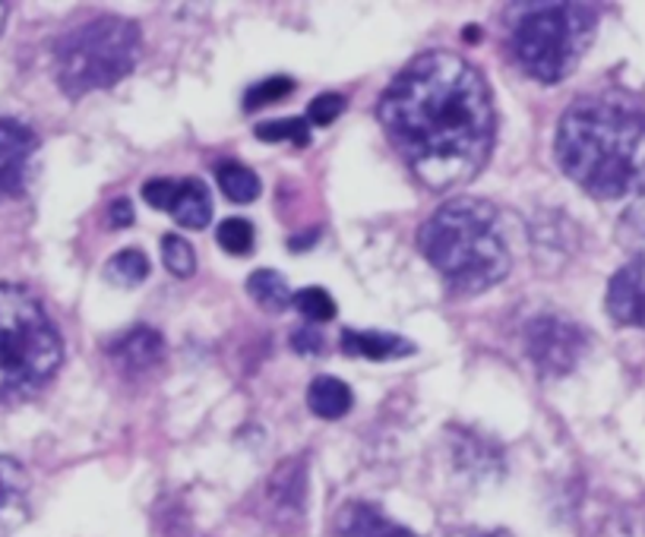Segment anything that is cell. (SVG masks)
Listing matches in <instances>:
<instances>
[{
	"label": "cell",
	"mask_w": 645,
	"mask_h": 537,
	"mask_svg": "<svg viewBox=\"0 0 645 537\" xmlns=\"http://www.w3.org/2000/svg\"><path fill=\"white\" fill-rule=\"evenodd\" d=\"M377 117L392 149L433 193L469 184L485 168L497 134L488 82L452 51H428L402 67Z\"/></svg>",
	"instance_id": "6da1fadb"
},
{
	"label": "cell",
	"mask_w": 645,
	"mask_h": 537,
	"mask_svg": "<svg viewBox=\"0 0 645 537\" xmlns=\"http://www.w3.org/2000/svg\"><path fill=\"white\" fill-rule=\"evenodd\" d=\"M557 165L595 199L645 193V105L624 92H592L569 105L557 139Z\"/></svg>",
	"instance_id": "7a4b0ae2"
},
{
	"label": "cell",
	"mask_w": 645,
	"mask_h": 537,
	"mask_svg": "<svg viewBox=\"0 0 645 537\" xmlns=\"http://www.w3.org/2000/svg\"><path fill=\"white\" fill-rule=\"evenodd\" d=\"M418 247L437 275L462 294L500 285L512 268L504 215L475 196H452L418 228Z\"/></svg>",
	"instance_id": "3957f363"
},
{
	"label": "cell",
	"mask_w": 645,
	"mask_h": 537,
	"mask_svg": "<svg viewBox=\"0 0 645 537\" xmlns=\"http://www.w3.org/2000/svg\"><path fill=\"white\" fill-rule=\"evenodd\" d=\"M598 32V10L588 3H512L507 45L516 64L538 82L567 79L586 58Z\"/></svg>",
	"instance_id": "277c9868"
},
{
	"label": "cell",
	"mask_w": 645,
	"mask_h": 537,
	"mask_svg": "<svg viewBox=\"0 0 645 537\" xmlns=\"http://www.w3.org/2000/svg\"><path fill=\"white\" fill-rule=\"evenodd\" d=\"M63 361V342L32 291L0 285V404L39 396Z\"/></svg>",
	"instance_id": "5b68a950"
},
{
	"label": "cell",
	"mask_w": 645,
	"mask_h": 537,
	"mask_svg": "<svg viewBox=\"0 0 645 537\" xmlns=\"http://www.w3.org/2000/svg\"><path fill=\"white\" fill-rule=\"evenodd\" d=\"M137 22L124 17H96L58 41L55 64L60 89L70 98L111 89L137 67Z\"/></svg>",
	"instance_id": "8992f818"
},
{
	"label": "cell",
	"mask_w": 645,
	"mask_h": 537,
	"mask_svg": "<svg viewBox=\"0 0 645 537\" xmlns=\"http://www.w3.org/2000/svg\"><path fill=\"white\" fill-rule=\"evenodd\" d=\"M588 339L564 313H538L526 326V354L541 377H567L586 358Z\"/></svg>",
	"instance_id": "52a82bcc"
},
{
	"label": "cell",
	"mask_w": 645,
	"mask_h": 537,
	"mask_svg": "<svg viewBox=\"0 0 645 537\" xmlns=\"http://www.w3.org/2000/svg\"><path fill=\"white\" fill-rule=\"evenodd\" d=\"M36 153L39 136L17 117L0 115V199H13L26 191Z\"/></svg>",
	"instance_id": "ba28073f"
},
{
	"label": "cell",
	"mask_w": 645,
	"mask_h": 537,
	"mask_svg": "<svg viewBox=\"0 0 645 537\" xmlns=\"http://www.w3.org/2000/svg\"><path fill=\"white\" fill-rule=\"evenodd\" d=\"M605 307L617 326L645 329V263L629 260L624 268L610 275Z\"/></svg>",
	"instance_id": "9c48e42d"
},
{
	"label": "cell",
	"mask_w": 645,
	"mask_h": 537,
	"mask_svg": "<svg viewBox=\"0 0 645 537\" xmlns=\"http://www.w3.org/2000/svg\"><path fill=\"white\" fill-rule=\"evenodd\" d=\"M333 531L335 537H418L371 502H345L335 516Z\"/></svg>",
	"instance_id": "30bf717a"
},
{
	"label": "cell",
	"mask_w": 645,
	"mask_h": 537,
	"mask_svg": "<svg viewBox=\"0 0 645 537\" xmlns=\"http://www.w3.org/2000/svg\"><path fill=\"white\" fill-rule=\"evenodd\" d=\"M111 361L120 370H130V373H143V370H153V367L165 358V342L156 329L149 326H134L120 335L115 345L108 348Z\"/></svg>",
	"instance_id": "8fae6325"
},
{
	"label": "cell",
	"mask_w": 645,
	"mask_h": 537,
	"mask_svg": "<svg viewBox=\"0 0 645 537\" xmlns=\"http://www.w3.org/2000/svg\"><path fill=\"white\" fill-rule=\"evenodd\" d=\"M342 351L354 354V358H368V361H395V358H409L414 354V345L402 335L392 332H361V329H345L342 332Z\"/></svg>",
	"instance_id": "7c38bea8"
},
{
	"label": "cell",
	"mask_w": 645,
	"mask_h": 537,
	"mask_svg": "<svg viewBox=\"0 0 645 537\" xmlns=\"http://www.w3.org/2000/svg\"><path fill=\"white\" fill-rule=\"evenodd\" d=\"M168 215L175 218L180 228H206L209 218H213V196L206 191V184H203L199 177L177 180L175 199H172V206H168Z\"/></svg>",
	"instance_id": "4fadbf2b"
},
{
	"label": "cell",
	"mask_w": 645,
	"mask_h": 537,
	"mask_svg": "<svg viewBox=\"0 0 645 537\" xmlns=\"http://www.w3.org/2000/svg\"><path fill=\"white\" fill-rule=\"evenodd\" d=\"M352 404V389L335 377H316L307 389V408L323 421H342Z\"/></svg>",
	"instance_id": "5bb4252c"
},
{
	"label": "cell",
	"mask_w": 645,
	"mask_h": 537,
	"mask_svg": "<svg viewBox=\"0 0 645 537\" xmlns=\"http://www.w3.org/2000/svg\"><path fill=\"white\" fill-rule=\"evenodd\" d=\"M247 294L254 297L260 307L270 310V313H282V310L294 304L289 282L275 268H256L254 275L247 279Z\"/></svg>",
	"instance_id": "9a60e30c"
},
{
	"label": "cell",
	"mask_w": 645,
	"mask_h": 537,
	"mask_svg": "<svg viewBox=\"0 0 645 537\" xmlns=\"http://www.w3.org/2000/svg\"><path fill=\"white\" fill-rule=\"evenodd\" d=\"M105 279L118 289H137L149 279V256L137 247L120 250L105 263Z\"/></svg>",
	"instance_id": "2e32d148"
},
{
	"label": "cell",
	"mask_w": 645,
	"mask_h": 537,
	"mask_svg": "<svg viewBox=\"0 0 645 537\" xmlns=\"http://www.w3.org/2000/svg\"><path fill=\"white\" fill-rule=\"evenodd\" d=\"M617 244L629 253V260L645 263V193L636 196L617 222Z\"/></svg>",
	"instance_id": "e0dca14e"
},
{
	"label": "cell",
	"mask_w": 645,
	"mask_h": 537,
	"mask_svg": "<svg viewBox=\"0 0 645 537\" xmlns=\"http://www.w3.org/2000/svg\"><path fill=\"white\" fill-rule=\"evenodd\" d=\"M215 177H218L222 193L232 203H254L256 196H260V177L247 165H241V162H222L215 168Z\"/></svg>",
	"instance_id": "ac0fdd59"
},
{
	"label": "cell",
	"mask_w": 645,
	"mask_h": 537,
	"mask_svg": "<svg viewBox=\"0 0 645 537\" xmlns=\"http://www.w3.org/2000/svg\"><path fill=\"white\" fill-rule=\"evenodd\" d=\"M256 139L263 143H292V146H311V124L307 117H278L256 124Z\"/></svg>",
	"instance_id": "d6986e66"
},
{
	"label": "cell",
	"mask_w": 645,
	"mask_h": 537,
	"mask_svg": "<svg viewBox=\"0 0 645 537\" xmlns=\"http://www.w3.org/2000/svg\"><path fill=\"white\" fill-rule=\"evenodd\" d=\"M294 307H297V313H301L311 326H323V323L335 320V313H339L333 294L326 289H316V285L297 291V294H294Z\"/></svg>",
	"instance_id": "ffe728a7"
},
{
	"label": "cell",
	"mask_w": 645,
	"mask_h": 537,
	"mask_svg": "<svg viewBox=\"0 0 645 537\" xmlns=\"http://www.w3.org/2000/svg\"><path fill=\"white\" fill-rule=\"evenodd\" d=\"M215 241H218V247L225 250V253H232V256H247V253H254L256 231L247 218L235 215V218H225V222L218 225Z\"/></svg>",
	"instance_id": "44dd1931"
},
{
	"label": "cell",
	"mask_w": 645,
	"mask_h": 537,
	"mask_svg": "<svg viewBox=\"0 0 645 537\" xmlns=\"http://www.w3.org/2000/svg\"><path fill=\"white\" fill-rule=\"evenodd\" d=\"M162 263L177 279H190L196 268V253L190 241H184L180 234H165L162 237Z\"/></svg>",
	"instance_id": "7402d4cb"
},
{
	"label": "cell",
	"mask_w": 645,
	"mask_h": 537,
	"mask_svg": "<svg viewBox=\"0 0 645 537\" xmlns=\"http://www.w3.org/2000/svg\"><path fill=\"white\" fill-rule=\"evenodd\" d=\"M26 497V471L13 459H0V516L20 509Z\"/></svg>",
	"instance_id": "603a6c76"
},
{
	"label": "cell",
	"mask_w": 645,
	"mask_h": 537,
	"mask_svg": "<svg viewBox=\"0 0 645 537\" xmlns=\"http://www.w3.org/2000/svg\"><path fill=\"white\" fill-rule=\"evenodd\" d=\"M289 92H294V79L289 77L263 79V82H256V86L247 89L244 108H247V111H260V108H266V105H273V101L289 98Z\"/></svg>",
	"instance_id": "cb8c5ba5"
},
{
	"label": "cell",
	"mask_w": 645,
	"mask_h": 537,
	"mask_svg": "<svg viewBox=\"0 0 645 537\" xmlns=\"http://www.w3.org/2000/svg\"><path fill=\"white\" fill-rule=\"evenodd\" d=\"M345 96H339V92H323V96H316L307 105V124H316V127H330L335 117H342L345 111Z\"/></svg>",
	"instance_id": "d4e9b609"
},
{
	"label": "cell",
	"mask_w": 645,
	"mask_h": 537,
	"mask_svg": "<svg viewBox=\"0 0 645 537\" xmlns=\"http://www.w3.org/2000/svg\"><path fill=\"white\" fill-rule=\"evenodd\" d=\"M175 191L177 180H172V177H156V180H146V184H143V199H146L153 209L168 212L172 199H175Z\"/></svg>",
	"instance_id": "484cf974"
},
{
	"label": "cell",
	"mask_w": 645,
	"mask_h": 537,
	"mask_svg": "<svg viewBox=\"0 0 645 537\" xmlns=\"http://www.w3.org/2000/svg\"><path fill=\"white\" fill-rule=\"evenodd\" d=\"M292 345H294V351H301V354H320L323 351V335L316 332L313 326H304V329H297L292 335Z\"/></svg>",
	"instance_id": "4316f807"
},
{
	"label": "cell",
	"mask_w": 645,
	"mask_h": 537,
	"mask_svg": "<svg viewBox=\"0 0 645 537\" xmlns=\"http://www.w3.org/2000/svg\"><path fill=\"white\" fill-rule=\"evenodd\" d=\"M108 218H111V222H108L111 228H130V225H134V206H130V199H115Z\"/></svg>",
	"instance_id": "83f0119b"
},
{
	"label": "cell",
	"mask_w": 645,
	"mask_h": 537,
	"mask_svg": "<svg viewBox=\"0 0 645 537\" xmlns=\"http://www.w3.org/2000/svg\"><path fill=\"white\" fill-rule=\"evenodd\" d=\"M450 537H509V535H504V531H456V535Z\"/></svg>",
	"instance_id": "f1b7e54d"
},
{
	"label": "cell",
	"mask_w": 645,
	"mask_h": 537,
	"mask_svg": "<svg viewBox=\"0 0 645 537\" xmlns=\"http://www.w3.org/2000/svg\"><path fill=\"white\" fill-rule=\"evenodd\" d=\"M7 13H10V7H7V3H0V32H3V22H7Z\"/></svg>",
	"instance_id": "f546056e"
}]
</instances>
